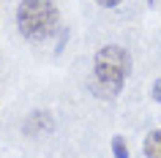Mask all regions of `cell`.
<instances>
[{"instance_id":"cell-8","label":"cell","mask_w":161,"mask_h":158,"mask_svg":"<svg viewBox=\"0 0 161 158\" xmlns=\"http://www.w3.org/2000/svg\"><path fill=\"white\" fill-rule=\"evenodd\" d=\"M66 38H68V30H63V33H60V41H58V52H63V46H66Z\"/></svg>"},{"instance_id":"cell-1","label":"cell","mask_w":161,"mask_h":158,"mask_svg":"<svg viewBox=\"0 0 161 158\" xmlns=\"http://www.w3.org/2000/svg\"><path fill=\"white\" fill-rule=\"evenodd\" d=\"M128 71H131V57L128 52L118 44H107L96 52L93 57V74L87 79V87L104 101L118 98V93L123 90Z\"/></svg>"},{"instance_id":"cell-3","label":"cell","mask_w":161,"mask_h":158,"mask_svg":"<svg viewBox=\"0 0 161 158\" xmlns=\"http://www.w3.org/2000/svg\"><path fill=\"white\" fill-rule=\"evenodd\" d=\"M52 128H55V120H52V115L47 112V109H38V112H33V115L25 120V125H22L25 136H47Z\"/></svg>"},{"instance_id":"cell-4","label":"cell","mask_w":161,"mask_h":158,"mask_svg":"<svg viewBox=\"0 0 161 158\" xmlns=\"http://www.w3.org/2000/svg\"><path fill=\"white\" fill-rule=\"evenodd\" d=\"M145 155L161 158V128H156V131H150L145 136Z\"/></svg>"},{"instance_id":"cell-7","label":"cell","mask_w":161,"mask_h":158,"mask_svg":"<svg viewBox=\"0 0 161 158\" xmlns=\"http://www.w3.org/2000/svg\"><path fill=\"white\" fill-rule=\"evenodd\" d=\"M98 6H104V8H115L118 3H123V0H96Z\"/></svg>"},{"instance_id":"cell-5","label":"cell","mask_w":161,"mask_h":158,"mask_svg":"<svg viewBox=\"0 0 161 158\" xmlns=\"http://www.w3.org/2000/svg\"><path fill=\"white\" fill-rule=\"evenodd\" d=\"M112 153H115V158H128V147L123 136H112Z\"/></svg>"},{"instance_id":"cell-2","label":"cell","mask_w":161,"mask_h":158,"mask_svg":"<svg viewBox=\"0 0 161 158\" xmlns=\"http://www.w3.org/2000/svg\"><path fill=\"white\" fill-rule=\"evenodd\" d=\"M58 6L52 0H22L17 8V25L25 38L41 41L58 30Z\"/></svg>"},{"instance_id":"cell-6","label":"cell","mask_w":161,"mask_h":158,"mask_svg":"<svg viewBox=\"0 0 161 158\" xmlns=\"http://www.w3.org/2000/svg\"><path fill=\"white\" fill-rule=\"evenodd\" d=\"M153 101H158V104H161V79L153 82Z\"/></svg>"}]
</instances>
